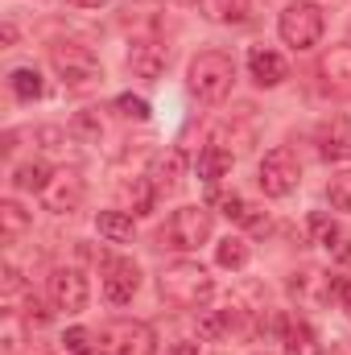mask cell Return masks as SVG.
Here are the masks:
<instances>
[{
    "label": "cell",
    "instance_id": "1",
    "mask_svg": "<svg viewBox=\"0 0 351 355\" xmlns=\"http://www.w3.org/2000/svg\"><path fill=\"white\" fill-rule=\"evenodd\" d=\"M157 285H162V297L174 302L178 310H203L207 297L215 293L211 272L198 265V261H174V265H166Z\"/></svg>",
    "mask_w": 351,
    "mask_h": 355
},
{
    "label": "cell",
    "instance_id": "33",
    "mask_svg": "<svg viewBox=\"0 0 351 355\" xmlns=\"http://www.w3.org/2000/svg\"><path fill=\"white\" fill-rule=\"evenodd\" d=\"M166 355H198V347H194V343H174Z\"/></svg>",
    "mask_w": 351,
    "mask_h": 355
},
{
    "label": "cell",
    "instance_id": "24",
    "mask_svg": "<svg viewBox=\"0 0 351 355\" xmlns=\"http://www.w3.org/2000/svg\"><path fill=\"white\" fill-rule=\"evenodd\" d=\"M12 182H17L21 190H33V194H42V190H46V182H50V166H46V162H25V166H17Z\"/></svg>",
    "mask_w": 351,
    "mask_h": 355
},
{
    "label": "cell",
    "instance_id": "16",
    "mask_svg": "<svg viewBox=\"0 0 351 355\" xmlns=\"http://www.w3.org/2000/svg\"><path fill=\"white\" fill-rule=\"evenodd\" d=\"M281 343H285V355H323L318 335L302 318H281Z\"/></svg>",
    "mask_w": 351,
    "mask_h": 355
},
{
    "label": "cell",
    "instance_id": "19",
    "mask_svg": "<svg viewBox=\"0 0 351 355\" xmlns=\"http://www.w3.org/2000/svg\"><path fill=\"white\" fill-rule=\"evenodd\" d=\"M211 202H215V207H223V215H228V219H236V223H244V227H252V232H264V227H268V219H264L248 198H240V194H215Z\"/></svg>",
    "mask_w": 351,
    "mask_h": 355
},
{
    "label": "cell",
    "instance_id": "21",
    "mask_svg": "<svg viewBox=\"0 0 351 355\" xmlns=\"http://www.w3.org/2000/svg\"><path fill=\"white\" fill-rule=\"evenodd\" d=\"M194 174L203 178L207 186H215L223 174H232V153L219 149V145H207V149L198 153V162H194Z\"/></svg>",
    "mask_w": 351,
    "mask_h": 355
},
{
    "label": "cell",
    "instance_id": "3",
    "mask_svg": "<svg viewBox=\"0 0 351 355\" xmlns=\"http://www.w3.org/2000/svg\"><path fill=\"white\" fill-rule=\"evenodd\" d=\"M50 62H54V71H58V79H62V87L67 91H95L103 83V67H99V58L91 54L87 46H79V42H58V46H50Z\"/></svg>",
    "mask_w": 351,
    "mask_h": 355
},
{
    "label": "cell",
    "instance_id": "27",
    "mask_svg": "<svg viewBox=\"0 0 351 355\" xmlns=\"http://www.w3.org/2000/svg\"><path fill=\"white\" fill-rule=\"evenodd\" d=\"M215 261H219L223 268H244V265H248V244H244V240H232V236H228V240H223V244L215 248Z\"/></svg>",
    "mask_w": 351,
    "mask_h": 355
},
{
    "label": "cell",
    "instance_id": "25",
    "mask_svg": "<svg viewBox=\"0 0 351 355\" xmlns=\"http://www.w3.org/2000/svg\"><path fill=\"white\" fill-rule=\"evenodd\" d=\"M306 227H310L314 244H327V248H335V244H339V227H335V219H331V215L314 211V215L306 219Z\"/></svg>",
    "mask_w": 351,
    "mask_h": 355
},
{
    "label": "cell",
    "instance_id": "11",
    "mask_svg": "<svg viewBox=\"0 0 351 355\" xmlns=\"http://www.w3.org/2000/svg\"><path fill=\"white\" fill-rule=\"evenodd\" d=\"M99 281H103V297L112 306H124L141 289V268L132 265V261H124V257H108L103 268H99Z\"/></svg>",
    "mask_w": 351,
    "mask_h": 355
},
{
    "label": "cell",
    "instance_id": "31",
    "mask_svg": "<svg viewBox=\"0 0 351 355\" xmlns=\"http://www.w3.org/2000/svg\"><path fill=\"white\" fill-rule=\"evenodd\" d=\"M339 302H343V310L351 314V277L348 281H339Z\"/></svg>",
    "mask_w": 351,
    "mask_h": 355
},
{
    "label": "cell",
    "instance_id": "20",
    "mask_svg": "<svg viewBox=\"0 0 351 355\" xmlns=\"http://www.w3.org/2000/svg\"><path fill=\"white\" fill-rule=\"evenodd\" d=\"M95 232H99L103 240H112V244H128V240H132V232H137L132 211H99Z\"/></svg>",
    "mask_w": 351,
    "mask_h": 355
},
{
    "label": "cell",
    "instance_id": "12",
    "mask_svg": "<svg viewBox=\"0 0 351 355\" xmlns=\"http://www.w3.org/2000/svg\"><path fill=\"white\" fill-rule=\"evenodd\" d=\"M318 79H323V91L331 95H351V46H331L323 54Z\"/></svg>",
    "mask_w": 351,
    "mask_h": 355
},
{
    "label": "cell",
    "instance_id": "28",
    "mask_svg": "<svg viewBox=\"0 0 351 355\" xmlns=\"http://www.w3.org/2000/svg\"><path fill=\"white\" fill-rule=\"evenodd\" d=\"M116 112L128 116V120H149V103H145L141 95H120V99H116Z\"/></svg>",
    "mask_w": 351,
    "mask_h": 355
},
{
    "label": "cell",
    "instance_id": "4",
    "mask_svg": "<svg viewBox=\"0 0 351 355\" xmlns=\"http://www.w3.org/2000/svg\"><path fill=\"white\" fill-rule=\"evenodd\" d=\"M215 232V219L207 207H178L162 227V244L170 252H198Z\"/></svg>",
    "mask_w": 351,
    "mask_h": 355
},
{
    "label": "cell",
    "instance_id": "29",
    "mask_svg": "<svg viewBox=\"0 0 351 355\" xmlns=\"http://www.w3.org/2000/svg\"><path fill=\"white\" fill-rule=\"evenodd\" d=\"M228 322H232V318H228V314H215V310H207V314H203V318H198V331H203V335H207V339H219V335H223V331H228Z\"/></svg>",
    "mask_w": 351,
    "mask_h": 355
},
{
    "label": "cell",
    "instance_id": "32",
    "mask_svg": "<svg viewBox=\"0 0 351 355\" xmlns=\"http://www.w3.org/2000/svg\"><path fill=\"white\" fill-rule=\"evenodd\" d=\"M335 257H339V265H351V240L335 244Z\"/></svg>",
    "mask_w": 351,
    "mask_h": 355
},
{
    "label": "cell",
    "instance_id": "14",
    "mask_svg": "<svg viewBox=\"0 0 351 355\" xmlns=\"http://www.w3.org/2000/svg\"><path fill=\"white\" fill-rule=\"evenodd\" d=\"M128 67H132V75H141V79H157V75L166 71V46H157L153 37L132 42V50H128Z\"/></svg>",
    "mask_w": 351,
    "mask_h": 355
},
{
    "label": "cell",
    "instance_id": "35",
    "mask_svg": "<svg viewBox=\"0 0 351 355\" xmlns=\"http://www.w3.org/2000/svg\"><path fill=\"white\" fill-rule=\"evenodd\" d=\"M178 4H198V0H178Z\"/></svg>",
    "mask_w": 351,
    "mask_h": 355
},
{
    "label": "cell",
    "instance_id": "10",
    "mask_svg": "<svg viewBox=\"0 0 351 355\" xmlns=\"http://www.w3.org/2000/svg\"><path fill=\"white\" fill-rule=\"evenodd\" d=\"M83 194H87V186H83L79 170H58V174H50V182H46L42 202L54 215H75L83 207Z\"/></svg>",
    "mask_w": 351,
    "mask_h": 355
},
{
    "label": "cell",
    "instance_id": "23",
    "mask_svg": "<svg viewBox=\"0 0 351 355\" xmlns=\"http://www.w3.org/2000/svg\"><path fill=\"white\" fill-rule=\"evenodd\" d=\"M8 91H12L21 103H33V99H42L46 83H42V75H37L33 67H17V71L8 75Z\"/></svg>",
    "mask_w": 351,
    "mask_h": 355
},
{
    "label": "cell",
    "instance_id": "17",
    "mask_svg": "<svg viewBox=\"0 0 351 355\" xmlns=\"http://www.w3.org/2000/svg\"><path fill=\"white\" fill-rule=\"evenodd\" d=\"M182 166H186V157H182L178 149L157 153L153 166H149V182H153V190H157V194H174L178 182H182Z\"/></svg>",
    "mask_w": 351,
    "mask_h": 355
},
{
    "label": "cell",
    "instance_id": "18",
    "mask_svg": "<svg viewBox=\"0 0 351 355\" xmlns=\"http://www.w3.org/2000/svg\"><path fill=\"white\" fill-rule=\"evenodd\" d=\"M198 12L211 25H240L252 12V0H198Z\"/></svg>",
    "mask_w": 351,
    "mask_h": 355
},
{
    "label": "cell",
    "instance_id": "2",
    "mask_svg": "<svg viewBox=\"0 0 351 355\" xmlns=\"http://www.w3.org/2000/svg\"><path fill=\"white\" fill-rule=\"evenodd\" d=\"M236 83V62L219 50H203L198 58H190V71H186V87L190 95H198L203 103H219L228 99V91Z\"/></svg>",
    "mask_w": 351,
    "mask_h": 355
},
{
    "label": "cell",
    "instance_id": "22",
    "mask_svg": "<svg viewBox=\"0 0 351 355\" xmlns=\"http://www.w3.org/2000/svg\"><path fill=\"white\" fill-rule=\"evenodd\" d=\"M25 232H29V211H25L21 202L4 198V202H0V236H4V244H17Z\"/></svg>",
    "mask_w": 351,
    "mask_h": 355
},
{
    "label": "cell",
    "instance_id": "9",
    "mask_svg": "<svg viewBox=\"0 0 351 355\" xmlns=\"http://www.w3.org/2000/svg\"><path fill=\"white\" fill-rule=\"evenodd\" d=\"M289 293L302 310H323L331 297H339V281H331L323 268H302L289 277Z\"/></svg>",
    "mask_w": 351,
    "mask_h": 355
},
{
    "label": "cell",
    "instance_id": "34",
    "mask_svg": "<svg viewBox=\"0 0 351 355\" xmlns=\"http://www.w3.org/2000/svg\"><path fill=\"white\" fill-rule=\"evenodd\" d=\"M71 4H75V8H103L108 0H71Z\"/></svg>",
    "mask_w": 351,
    "mask_h": 355
},
{
    "label": "cell",
    "instance_id": "8",
    "mask_svg": "<svg viewBox=\"0 0 351 355\" xmlns=\"http://www.w3.org/2000/svg\"><path fill=\"white\" fill-rule=\"evenodd\" d=\"M50 302H54V310H62V314L87 310V302H91L87 277H83L79 268H54V272H50Z\"/></svg>",
    "mask_w": 351,
    "mask_h": 355
},
{
    "label": "cell",
    "instance_id": "26",
    "mask_svg": "<svg viewBox=\"0 0 351 355\" xmlns=\"http://www.w3.org/2000/svg\"><path fill=\"white\" fill-rule=\"evenodd\" d=\"M327 202L335 211H348L351 215V170H343V174H335L327 182Z\"/></svg>",
    "mask_w": 351,
    "mask_h": 355
},
{
    "label": "cell",
    "instance_id": "36",
    "mask_svg": "<svg viewBox=\"0 0 351 355\" xmlns=\"http://www.w3.org/2000/svg\"><path fill=\"white\" fill-rule=\"evenodd\" d=\"M87 355H99V352H87Z\"/></svg>",
    "mask_w": 351,
    "mask_h": 355
},
{
    "label": "cell",
    "instance_id": "30",
    "mask_svg": "<svg viewBox=\"0 0 351 355\" xmlns=\"http://www.w3.org/2000/svg\"><path fill=\"white\" fill-rule=\"evenodd\" d=\"M62 347H67L71 355H87L91 352V335L83 331V327H75V331H67V335H62Z\"/></svg>",
    "mask_w": 351,
    "mask_h": 355
},
{
    "label": "cell",
    "instance_id": "13",
    "mask_svg": "<svg viewBox=\"0 0 351 355\" xmlns=\"http://www.w3.org/2000/svg\"><path fill=\"white\" fill-rule=\"evenodd\" d=\"M318 153L327 162H348L351 157V120L348 116H335L318 128Z\"/></svg>",
    "mask_w": 351,
    "mask_h": 355
},
{
    "label": "cell",
    "instance_id": "5",
    "mask_svg": "<svg viewBox=\"0 0 351 355\" xmlns=\"http://www.w3.org/2000/svg\"><path fill=\"white\" fill-rule=\"evenodd\" d=\"M323 29H327L323 8H318V4H306V0L285 4V12L277 17V33H281V42L293 46V50H314V46L323 42Z\"/></svg>",
    "mask_w": 351,
    "mask_h": 355
},
{
    "label": "cell",
    "instance_id": "6",
    "mask_svg": "<svg viewBox=\"0 0 351 355\" xmlns=\"http://www.w3.org/2000/svg\"><path fill=\"white\" fill-rule=\"evenodd\" d=\"M257 182H261V190L268 194V198H285V194L298 190V182H302V166H298V157H293L289 149H273V153H264L261 157Z\"/></svg>",
    "mask_w": 351,
    "mask_h": 355
},
{
    "label": "cell",
    "instance_id": "15",
    "mask_svg": "<svg viewBox=\"0 0 351 355\" xmlns=\"http://www.w3.org/2000/svg\"><path fill=\"white\" fill-rule=\"evenodd\" d=\"M248 75L257 79V87H281V83L289 79V67H285V58L273 54V50H252V54H248Z\"/></svg>",
    "mask_w": 351,
    "mask_h": 355
},
{
    "label": "cell",
    "instance_id": "7",
    "mask_svg": "<svg viewBox=\"0 0 351 355\" xmlns=\"http://www.w3.org/2000/svg\"><path fill=\"white\" fill-rule=\"evenodd\" d=\"M103 355H157V335L149 322L120 318L103 331Z\"/></svg>",
    "mask_w": 351,
    "mask_h": 355
}]
</instances>
